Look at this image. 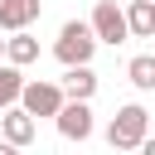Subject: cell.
I'll return each mask as SVG.
<instances>
[{
  "mask_svg": "<svg viewBox=\"0 0 155 155\" xmlns=\"http://www.w3.org/2000/svg\"><path fill=\"white\" fill-rule=\"evenodd\" d=\"M97 29L87 24V19H68L63 29H58V39H53V58L63 63V68H92V53H97Z\"/></svg>",
  "mask_w": 155,
  "mask_h": 155,
  "instance_id": "obj_1",
  "label": "cell"
},
{
  "mask_svg": "<svg viewBox=\"0 0 155 155\" xmlns=\"http://www.w3.org/2000/svg\"><path fill=\"white\" fill-rule=\"evenodd\" d=\"M145 140H150V111L140 102L116 107V116L107 121V145L111 150H140Z\"/></svg>",
  "mask_w": 155,
  "mask_h": 155,
  "instance_id": "obj_2",
  "label": "cell"
},
{
  "mask_svg": "<svg viewBox=\"0 0 155 155\" xmlns=\"http://www.w3.org/2000/svg\"><path fill=\"white\" fill-rule=\"evenodd\" d=\"M19 107L39 121V116H63V107H68V92H63V82H48V78H29V87H24V97H19Z\"/></svg>",
  "mask_w": 155,
  "mask_h": 155,
  "instance_id": "obj_3",
  "label": "cell"
},
{
  "mask_svg": "<svg viewBox=\"0 0 155 155\" xmlns=\"http://www.w3.org/2000/svg\"><path fill=\"white\" fill-rule=\"evenodd\" d=\"M87 24H92V29H97V39H102V44H111V48L131 39L126 10H121L116 0H97V5H92V19H87Z\"/></svg>",
  "mask_w": 155,
  "mask_h": 155,
  "instance_id": "obj_4",
  "label": "cell"
},
{
  "mask_svg": "<svg viewBox=\"0 0 155 155\" xmlns=\"http://www.w3.org/2000/svg\"><path fill=\"white\" fill-rule=\"evenodd\" d=\"M53 126H58V136H63V140H78V145L97 131V121H92V107H87V102H68V107H63V116H58Z\"/></svg>",
  "mask_w": 155,
  "mask_h": 155,
  "instance_id": "obj_5",
  "label": "cell"
},
{
  "mask_svg": "<svg viewBox=\"0 0 155 155\" xmlns=\"http://www.w3.org/2000/svg\"><path fill=\"white\" fill-rule=\"evenodd\" d=\"M44 15V0H0V29L5 34H29V24Z\"/></svg>",
  "mask_w": 155,
  "mask_h": 155,
  "instance_id": "obj_6",
  "label": "cell"
},
{
  "mask_svg": "<svg viewBox=\"0 0 155 155\" xmlns=\"http://www.w3.org/2000/svg\"><path fill=\"white\" fill-rule=\"evenodd\" d=\"M34 136H39V121H34L24 107H10V111L0 116V140H10V145H19V150H24Z\"/></svg>",
  "mask_w": 155,
  "mask_h": 155,
  "instance_id": "obj_7",
  "label": "cell"
},
{
  "mask_svg": "<svg viewBox=\"0 0 155 155\" xmlns=\"http://www.w3.org/2000/svg\"><path fill=\"white\" fill-rule=\"evenodd\" d=\"M126 24H131V39H155V0H131Z\"/></svg>",
  "mask_w": 155,
  "mask_h": 155,
  "instance_id": "obj_8",
  "label": "cell"
},
{
  "mask_svg": "<svg viewBox=\"0 0 155 155\" xmlns=\"http://www.w3.org/2000/svg\"><path fill=\"white\" fill-rule=\"evenodd\" d=\"M63 92H68V102H92L97 73H92V68H68V73H63Z\"/></svg>",
  "mask_w": 155,
  "mask_h": 155,
  "instance_id": "obj_9",
  "label": "cell"
},
{
  "mask_svg": "<svg viewBox=\"0 0 155 155\" xmlns=\"http://www.w3.org/2000/svg\"><path fill=\"white\" fill-rule=\"evenodd\" d=\"M39 58V39L34 34H10V44H5V63L10 68H29Z\"/></svg>",
  "mask_w": 155,
  "mask_h": 155,
  "instance_id": "obj_10",
  "label": "cell"
},
{
  "mask_svg": "<svg viewBox=\"0 0 155 155\" xmlns=\"http://www.w3.org/2000/svg\"><path fill=\"white\" fill-rule=\"evenodd\" d=\"M24 73L19 68H10V63H0V111H10V107H19V97H24Z\"/></svg>",
  "mask_w": 155,
  "mask_h": 155,
  "instance_id": "obj_11",
  "label": "cell"
},
{
  "mask_svg": "<svg viewBox=\"0 0 155 155\" xmlns=\"http://www.w3.org/2000/svg\"><path fill=\"white\" fill-rule=\"evenodd\" d=\"M126 78H131L136 92H155V53H136L126 63Z\"/></svg>",
  "mask_w": 155,
  "mask_h": 155,
  "instance_id": "obj_12",
  "label": "cell"
},
{
  "mask_svg": "<svg viewBox=\"0 0 155 155\" xmlns=\"http://www.w3.org/2000/svg\"><path fill=\"white\" fill-rule=\"evenodd\" d=\"M0 155H19V145H10V140H0Z\"/></svg>",
  "mask_w": 155,
  "mask_h": 155,
  "instance_id": "obj_13",
  "label": "cell"
},
{
  "mask_svg": "<svg viewBox=\"0 0 155 155\" xmlns=\"http://www.w3.org/2000/svg\"><path fill=\"white\" fill-rule=\"evenodd\" d=\"M140 155H155V136H150V140H145V145H140Z\"/></svg>",
  "mask_w": 155,
  "mask_h": 155,
  "instance_id": "obj_14",
  "label": "cell"
},
{
  "mask_svg": "<svg viewBox=\"0 0 155 155\" xmlns=\"http://www.w3.org/2000/svg\"><path fill=\"white\" fill-rule=\"evenodd\" d=\"M5 44H10V39H0V63H5Z\"/></svg>",
  "mask_w": 155,
  "mask_h": 155,
  "instance_id": "obj_15",
  "label": "cell"
},
{
  "mask_svg": "<svg viewBox=\"0 0 155 155\" xmlns=\"http://www.w3.org/2000/svg\"><path fill=\"white\" fill-rule=\"evenodd\" d=\"M0 116H5V111H0Z\"/></svg>",
  "mask_w": 155,
  "mask_h": 155,
  "instance_id": "obj_16",
  "label": "cell"
}]
</instances>
